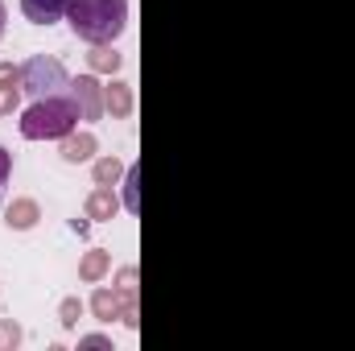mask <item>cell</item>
Masks as SVG:
<instances>
[{"mask_svg":"<svg viewBox=\"0 0 355 351\" xmlns=\"http://www.w3.org/2000/svg\"><path fill=\"white\" fill-rule=\"evenodd\" d=\"M21 108V83H0V116H12Z\"/></svg>","mask_w":355,"mask_h":351,"instance_id":"e0dca14e","label":"cell"},{"mask_svg":"<svg viewBox=\"0 0 355 351\" xmlns=\"http://www.w3.org/2000/svg\"><path fill=\"white\" fill-rule=\"evenodd\" d=\"M137 277H141V273H137V264H124V268L116 273V285H120L124 293H137Z\"/></svg>","mask_w":355,"mask_h":351,"instance_id":"ac0fdd59","label":"cell"},{"mask_svg":"<svg viewBox=\"0 0 355 351\" xmlns=\"http://www.w3.org/2000/svg\"><path fill=\"white\" fill-rule=\"evenodd\" d=\"M132 83H120V79H112L107 87H103V112L112 116V120H128L132 116Z\"/></svg>","mask_w":355,"mask_h":351,"instance_id":"ba28073f","label":"cell"},{"mask_svg":"<svg viewBox=\"0 0 355 351\" xmlns=\"http://www.w3.org/2000/svg\"><path fill=\"white\" fill-rule=\"evenodd\" d=\"M91 178H95V186H116L120 178H124V162L112 153V157H99L95 166H91Z\"/></svg>","mask_w":355,"mask_h":351,"instance_id":"4fadbf2b","label":"cell"},{"mask_svg":"<svg viewBox=\"0 0 355 351\" xmlns=\"http://www.w3.org/2000/svg\"><path fill=\"white\" fill-rule=\"evenodd\" d=\"M107 273H112V252H107V248H87V252H83V261H79V281L99 285Z\"/></svg>","mask_w":355,"mask_h":351,"instance_id":"8fae6325","label":"cell"},{"mask_svg":"<svg viewBox=\"0 0 355 351\" xmlns=\"http://www.w3.org/2000/svg\"><path fill=\"white\" fill-rule=\"evenodd\" d=\"M120 207H124V203H120V194H116L112 186H95L87 194V203H83V215H87L91 223H107V219H116Z\"/></svg>","mask_w":355,"mask_h":351,"instance_id":"8992f818","label":"cell"},{"mask_svg":"<svg viewBox=\"0 0 355 351\" xmlns=\"http://www.w3.org/2000/svg\"><path fill=\"white\" fill-rule=\"evenodd\" d=\"M8 178H12V153L0 145V198H4V186H8Z\"/></svg>","mask_w":355,"mask_h":351,"instance_id":"ffe728a7","label":"cell"},{"mask_svg":"<svg viewBox=\"0 0 355 351\" xmlns=\"http://www.w3.org/2000/svg\"><path fill=\"white\" fill-rule=\"evenodd\" d=\"M67 4L71 0H21V12L33 21V25H54L67 17Z\"/></svg>","mask_w":355,"mask_h":351,"instance_id":"30bf717a","label":"cell"},{"mask_svg":"<svg viewBox=\"0 0 355 351\" xmlns=\"http://www.w3.org/2000/svg\"><path fill=\"white\" fill-rule=\"evenodd\" d=\"M71 228H75L79 236H87V232H91V219H71Z\"/></svg>","mask_w":355,"mask_h":351,"instance_id":"7402d4cb","label":"cell"},{"mask_svg":"<svg viewBox=\"0 0 355 351\" xmlns=\"http://www.w3.org/2000/svg\"><path fill=\"white\" fill-rule=\"evenodd\" d=\"M137 186H141V166H128V170H124V198H120V203H124V211H132V215L141 211V190H137Z\"/></svg>","mask_w":355,"mask_h":351,"instance_id":"5bb4252c","label":"cell"},{"mask_svg":"<svg viewBox=\"0 0 355 351\" xmlns=\"http://www.w3.org/2000/svg\"><path fill=\"white\" fill-rule=\"evenodd\" d=\"M79 348L83 351H112V339L107 335H79Z\"/></svg>","mask_w":355,"mask_h":351,"instance_id":"d6986e66","label":"cell"},{"mask_svg":"<svg viewBox=\"0 0 355 351\" xmlns=\"http://www.w3.org/2000/svg\"><path fill=\"white\" fill-rule=\"evenodd\" d=\"M21 91L29 99H46V95L71 91V75L54 54H33V58L21 62Z\"/></svg>","mask_w":355,"mask_h":351,"instance_id":"3957f363","label":"cell"},{"mask_svg":"<svg viewBox=\"0 0 355 351\" xmlns=\"http://www.w3.org/2000/svg\"><path fill=\"white\" fill-rule=\"evenodd\" d=\"M4 17H8V12H4V4H0V37H4Z\"/></svg>","mask_w":355,"mask_h":351,"instance_id":"603a6c76","label":"cell"},{"mask_svg":"<svg viewBox=\"0 0 355 351\" xmlns=\"http://www.w3.org/2000/svg\"><path fill=\"white\" fill-rule=\"evenodd\" d=\"M83 120V108L75 95L58 91V95H46V99H33L25 112H21V137L25 141H62L67 132H75Z\"/></svg>","mask_w":355,"mask_h":351,"instance_id":"7a4b0ae2","label":"cell"},{"mask_svg":"<svg viewBox=\"0 0 355 351\" xmlns=\"http://www.w3.org/2000/svg\"><path fill=\"white\" fill-rule=\"evenodd\" d=\"M21 339H25V331H21V323H17V318H0V351H12V348H21Z\"/></svg>","mask_w":355,"mask_h":351,"instance_id":"2e32d148","label":"cell"},{"mask_svg":"<svg viewBox=\"0 0 355 351\" xmlns=\"http://www.w3.org/2000/svg\"><path fill=\"white\" fill-rule=\"evenodd\" d=\"M67 25L87 46L116 42L128 29V0H71L67 4Z\"/></svg>","mask_w":355,"mask_h":351,"instance_id":"6da1fadb","label":"cell"},{"mask_svg":"<svg viewBox=\"0 0 355 351\" xmlns=\"http://www.w3.org/2000/svg\"><path fill=\"white\" fill-rule=\"evenodd\" d=\"M0 83H21V67H12V62H0Z\"/></svg>","mask_w":355,"mask_h":351,"instance_id":"44dd1931","label":"cell"},{"mask_svg":"<svg viewBox=\"0 0 355 351\" xmlns=\"http://www.w3.org/2000/svg\"><path fill=\"white\" fill-rule=\"evenodd\" d=\"M87 67L95 71V75H116V71L124 67V54H120V50H116L112 42H103V46H91Z\"/></svg>","mask_w":355,"mask_h":351,"instance_id":"7c38bea8","label":"cell"},{"mask_svg":"<svg viewBox=\"0 0 355 351\" xmlns=\"http://www.w3.org/2000/svg\"><path fill=\"white\" fill-rule=\"evenodd\" d=\"M37 219H42L37 198H12L8 211H4V223H8L12 232H29V228H37Z\"/></svg>","mask_w":355,"mask_h":351,"instance_id":"9c48e42d","label":"cell"},{"mask_svg":"<svg viewBox=\"0 0 355 351\" xmlns=\"http://www.w3.org/2000/svg\"><path fill=\"white\" fill-rule=\"evenodd\" d=\"M79 318H83V302H79V298H62V302H58V323H62L67 331H75Z\"/></svg>","mask_w":355,"mask_h":351,"instance_id":"9a60e30c","label":"cell"},{"mask_svg":"<svg viewBox=\"0 0 355 351\" xmlns=\"http://www.w3.org/2000/svg\"><path fill=\"white\" fill-rule=\"evenodd\" d=\"M71 95L79 99L83 120H103V116H107V112H103V83L95 79V71H91V75H79V79H71Z\"/></svg>","mask_w":355,"mask_h":351,"instance_id":"5b68a950","label":"cell"},{"mask_svg":"<svg viewBox=\"0 0 355 351\" xmlns=\"http://www.w3.org/2000/svg\"><path fill=\"white\" fill-rule=\"evenodd\" d=\"M91 314L95 323H124V327H137L141 323V306H137V293H124L120 285H99L91 293Z\"/></svg>","mask_w":355,"mask_h":351,"instance_id":"277c9868","label":"cell"},{"mask_svg":"<svg viewBox=\"0 0 355 351\" xmlns=\"http://www.w3.org/2000/svg\"><path fill=\"white\" fill-rule=\"evenodd\" d=\"M95 149H99L95 132H87V128L79 132V128H75V132H67V137H62V149H58V157H62L67 166H83V162H91V157H95Z\"/></svg>","mask_w":355,"mask_h":351,"instance_id":"52a82bcc","label":"cell"}]
</instances>
